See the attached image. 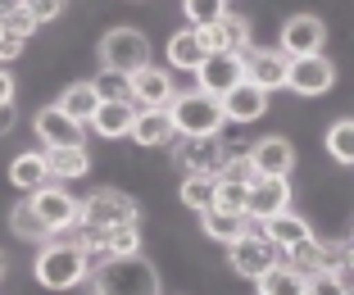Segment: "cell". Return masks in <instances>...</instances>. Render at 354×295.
<instances>
[{"mask_svg":"<svg viewBox=\"0 0 354 295\" xmlns=\"http://www.w3.org/2000/svg\"><path fill=\"white\" fill-rule=\"evenodd\" d=\"M91 291L95 295H159V273L146 254H118L91 268Z\"/></svg>","mask_w":354,"mask_h":295,"instance_id":"obj_1","label":"cell"},{"mask_svg":"<svg viewBox=\"0 0 354 295\" xmlns=\"http://www.w3.org/2000/svg\"><path fill=\"white\" fill-rule=\"evenodd\" d=\"M37 282L46 286V291H68V286H77L86 273H91V259H86V250L77 241H68V236H55V241L41 245V254H37Z\"/></svg>","mask_w":354,"mask_h":295,"instance_id":"obj_2","label":"cell"},{"mask_svg":"<svg viewBox=\"0 0 354 295\" xmlns=\"http://www.w3.org/2000/svg\"><path fill=\"white\" fill-rule=\"evenodd\" d=\"M59 236L77 241L86 250V259L104 264V259H118V254H136L141 250V222H114V227H86V222H73V227H64Z\"/></svg>","mask_w":354,"mask_h":295,"instance_id":"obj_3","label":"cell"},{"mask_svg":"<svg viewBox=\"0 0 354 295\" xmlns=\"http://www.w3.org/2000/svg\"><path fill=\"white\" fill-rule=\"evenodd\" d=\"M168 114H173V127L177 137H218L223 123H227V114H223V100L209 91H187L177 95L173 105H168Z\"/></svg>","mask_w":354,"mask_h":295,"instance_id":"obj_4","label":"cell"},{"mask_svg":"<svg viewBox=\"0 0 354 295\" xmlns=\"http://www.w3.org/2000/svg\"><path fill=\"white\" fill-rule=\"evenodd\" d=\"M100 64H104V73H141L150 64V41H146V32H136V28H109L100 37Z\"/></svg>","mask_w":354,"mask_h":295,"instance_id":"obj_5","label":"cell"},{"mask_svg":"<svg viewBox=\"0 0 354 295\" xmlns=\"http://www.w3.org/2000/svg\"><path fill=\"white\" fill-rule=\"evenodd\" d=\"M77 222L86 227H114V222H141V204L127 196V191H91L82 204H77Z\"/></svg>","mask_w":354,"mask_h":295,"instance_id":"obj_6","label":"cell"},{"mask_svg":"<svg viewBox=\"0 0 354 295\" xmlns=\"http://www.w3.org/2000/svg\"><path fill=\"white\" fill-rule=\"evenodd\" d=\"M286 254H281V245L272 241L268 232H241L236 241H232V268H236L241 277H250V282H259L268 268H277Z\"/></svg>","mask_w":354,"mask_h":295,"instance_id":"obj_7","label":"cell"},{"mask_svg":"<svg viewBox=\"0 0 354 295\" xmlns=\"http://www.w3.org/2000/svg\"><path fill=\"white\" fill-rule=\"evenodd\" d=\"M173 155H177V164H182L187 173L223 178V169L232 164V155H236V150H232L223 137H182V141L173 146Z\"/></svg>","mask_w":354,"mask_h":295,"instance_id":"obj_8","label":"cell"},{"mask_svg":"<svg viewBox=\"0 0 354 295\" xmlns=\"http://www.w3.org/2000/svg\"><path fill=\"white\" fill-rule=\"evenodd\" d=\"M200 41H205L209 55H245L250 50V19L245 14H223L209 28H200Z\"/></svg>","mask_w":354,"mask_h":295,"instance_id":"obj_9","label":"cell"},{"mask_svg":"<svg viewBox=\"0 0 354 295\" xmlns=\"http://www.w3.org/2000/svg\"><path fill=\"white\" fill-rule=\"evenodd\" d=\"M323 41H327V23L318 19V14H295V19H286V28H281V55H286V59L323 55Z\"/></svg>","mask_w":354,"mask_h":295,"instance_id":"obj_10","label":"cell"},{"mask_svg":"<svg viewBox=\"0 0 354 295\" xmlns=\"http://www.w3.org/2000/svg\"><path fill=\"white\" fill-rule=\"evenodd\" d=\"M332 82H336V68L327 55H300L286 68V86L300 95H323V91H332Z\"/></svg>","mask_w":354,"mask_h":295,"instance_id":"obj_11","label":"cell"},{"mask_svg":"<svg viewBox=\"0 0 354 295\" xmlns=\"http://www.w3.org/2000/svg\"><path fill=\"white\" fill-rule=\"evenodd\" d=\"M241 77H245V59H241V55H205V64L196 68L200 91L218 95V100L241 82Z\"/></svg>","mask_w":354,"mask_h":295,"instance_id":"obj_12","label":"cell"},{"mask_svg":"<svg viewBox=\"0 0 354 295\" xmlns=\"http://www.w3.org/2000/svg\"><path fill=\"white\" fill-rule=\"evenodd\" d=\"M291 209V182L286 178H254L250 182V196H245V213L250 218H272V213H286Z\"/></svg>","mask_w":354,"mask_h":295,"instance_id":"obj_13","label":"cell"},{"mask_svg":"<svg viewBox=\"0 0 354 295\" xmlns=\"http://www.w3.org/2000/svg\"><path fill=\"white\" fill-rule=\"evenodd\" d=\"M28 200H32V209L41 213V222L50 227L55 236H59L64 227H73V222H77V200L64 187H41V191H32Z\"/></svg>","mask_w":354,"mask_h":295,"instance_id":"obj_14","label":"cell"},{"mask_svg":"<svg viewBox=\"0 0 354 295\" xmlns=\"http://www.w3.org/2000/svg\"><path fill=\"white\" fill-rule=\"evenodd\" d=\"M37 137H41V146H82V123H77L68 109H59V100L46 109H37Z\"/></svg>","mask_w":354,"mask_h":295,"instance_id":"obj_15","label":"cell"},{"mask_svg":"<svg viewBox=\"0 0 354 295\" xmlns=\"http://www.w3.org/2000/svg\"><path fill=\"white\" fill-rule=\"evenodd\" d=\"M263 109H268V91L254 86L250 77H241V82L223 95V114H227L232 123H254V118H263Z\"/></svg>","mask_w":354,"mask_h":295,"instance_id":"obj_16","label":"cell"},{"mask_svg":"<svg viewBox=\"0 0 354 295\" xmlns=\"http://www.w3.org/2000/svg\"><path fill=\"white\" fill-rule=\"evenodd\" d=\"M127 77H132V100L141 109H164V105H173V77H168L164 68L146 64L141 73H127Z\"/></svg>","mask_w":354,"mask_h":295,"instance_id":"obj_17","label":"cell"},{"mask_svg":"<svg viewBox=\"0 0 354 295\" xmlns=\"http://www.w3.org/2000/svg\"><path fill=\"white\" fill-rule=\"evenodd\" d=\"M250 159H254V169H259V178H291L295 146L286 137H263V141H254Z\"/></svg>","mask_w":354,"mask_h":295,"instance_id":"obj_18","label":"cell"},{"mask_svg":"<svg viewBox=\"0 0 354 295\" xmlns=\"http://www.w3.org/2000/svg\"><path fill=\"white\" fill-rule=\"evenodd\" d=\"M241 59H245V77H250L254 86H263V91L286 86V68H291V59H286L281 50H245Z\"/></svg>","mask_w":354,"mask_h":295,"instance_id":"obj_19","label":"cell"},{"mask_svg":"<svg viewBox=\"0 0 354 295\" xmlns=\"http://www.w3.org/2000/svg\"><path fill=\"white\" fill-rule=\"evenodd\" d=\"M46 169L50 182H77L91 173V155L86 146H46Z\"/></svg>","mask_w":354,"mask_h":295,"instance_id":"obj_20","label":"cell"},{"mask_svg":"<svg viewBox=\"0 0 354 295\" xmlns=\"http://www.w3.org/2000/svg\"><path fill=\"white\" fill-rule=\"evenodd\" d=\"M177 137V127H173V114L164 109H141L136 105V123H132V141L136 146H168V141Z\"/></svg>","mask_w":354,"mask_h":295,"instance_id":"obj_21","label":"cell"},{"mask_svg":"<svg viewBox=\"0 0 354 295\" xmlns=\"http://www.w3.org/2000/svg\"><path fill=\"white\" fill-rule=\"evenodd\" d=\"M136 123V100H100V109L91 114V127L100 137H132Z\"/></svg>","mask_w":354,"mask_h":295,"instance_id":"obj_22","label":"cell"},{"mask_svg":"<svg viewBox=\"0 0 354 295\" xmlns=\"http://www.w3.org/2000/svg\"><path fill=\"white\" fill-rule=\"evenodd\" d=\"M205 41H200V28H177L168 37V64L182 68V73H196L200 64H205Z\"/></svg>","mask_w":354,"mask_h":295,"instance_id":"obj_23","label":"cell"},{"mask_svg":"<svg viewBox=\"0 0 354 295\" xmlns=\"http://www.w3.org/2000/svg\"><path fill=\"white\" fill-rule=\"evenodd\" d=\"M200 222H205V232L214 236V241H236L241 232H250V213H236V209H218V204H209L205 213H200Z\"/></svg>","mask_w":354,"mask_h":295,"instance_id":"obj_24","label":"cell"},{"mask_svg":"<svg viewBox=\"0 0 354 295\" xmlns=\"http://www.w3.org/2000/svg\"><path fill=\"white\" fill-rule=\"evenodd\" d=\"M10 182L23 191V196H32V191H41V187H50V169H46V150L41 155H19L10 164Z\"/></svg>","mask_w":354,"mask_h":295,"instance_id":"obj_25","label":"cell"},{"mask_svg":"<svg viewBox=\"0 0 354 295\" xmlns=\"http://www.w3.org/2000/svg\"><path fill=\"white\" fill-rule=\"evenodd\" d=\"M263 232H268L272 241L281 245V254H286V250H295L300 241H309V236H313V227L300 218V213H291V209H286V213H272V218H263Z\"/></svg>","mask_w":354,"mask_h":295,"instance_id":"obj_26","label":"cell"},{"mask_svg":"<svg viewBox=\"0 0 354 295\" xmlns=\"http://www.w3.org/2000/svg\"><path fill=\"white\" fill-rule=\"evenodd\" d=\"M259 295H309V277L281 259L277 268H268V273L259 277Z\"/></svg>","mask_w":354,"mask_h":295,"instance_id":"obj_27","label":"cell"},{"mask_svg":"<svg viewBox=\"0 0 354 295\" xmlns=\"http://www.w3.org/2000/svg\"><path fill=\"white\" fill-rule=\"evenodd\" d=\"M10 227H14V236H23V241H41V245H46V241H55V232L41 222V213L32 209L28 196H23V200L10 209Z\"/></svg>","mask_w":354,"mask_h":295,"instance_id":"obj_28","label":"cell"},{"mask_svg":"<svg viewBox=\"0 0 354 295\" xmlns=\"http://www.w3.org/2000/svg\"><path fill=\"white\" fill-rule=\"evenodd\" d=\"M59 109H68L77 123H91V114L100 109V91H95V82H73V86H64Z\"/></svg>","mask_w":354,"mask_h":295,"instance_id":"obj_29","label":"cell"},{"mask_svg":"<svg viewBox=\"0 0 354 295\" xmlns=\"http://www.w3.org/2000/svg\"><path fill=\"white\" fill-rule=\"evenodd\" d=\"M182 204L196 213H205L209 204H214V196H218V178H205V173H187V182H182Z\"/></svg>","mask_w":354,"mask_h":295,"instance_id":"obj_30","label":"cell"},{"mask_svg":"<svg viewBox=\"0 0 354 295\" xmlns=\"http://www.w3.org/2000/svg\"><path fill=\"white\" fill-rule=\"evenodd\" d=\"M327 155H332L336 164H354V118L332 123V132H327Z\"/></svg>","mask_w":354,"mask_h":295,"instance_id":"obj_31","label":"cell"},{"mask_svg":"<svg viewBox=\"0 0 354 295\" xmlns=\"http://www.w3.org/2000/svg\"><path fill=\"white\" fill-rule=\"evenodd\" d=\"M187 5V23L191 28H209L214 19L227 14V0H182Z\"/></svg>","mask_w":354,"mask_h":295,"instance_id":"obj_32","label":"cell"},{"mask_svg":"<svg viewBox=\"0 0 354 295\" xmlns=\"http://www.w3.org/2000/svg\"><path fill=\"white\" fill-rule=\"evenodd\" d=\"M245 196H250V187H245V182H227V178H218V196H214V204H218V209H236V213H245Z\"/></svg>","mask_w":354,"mask_h":295,"instance_id":"obj_33","label":"cell"},{"mask_svg":"<svg viewBox=\"0 0 354 295\" xmlns=\"http://www.w3.org/2000/svg\"><path fill=\"white\" fill-rule=\"evenodd\" d=\"M0 23H5V32H10V37H23V41L37 32V19H32L28 5H14V10H5V14H0Z\"/></svg>","mask_w":354,"mask_h":295,"instance_id":"obj_34","label":"cell"},{"mask_svg":"<svg viewBox=\"0 0 354 295\" xmlns=\"http://www.w3.org/2000/svg\"><path fill=\"white\" fill-rule=\"evenodd\" d=\"M95 91H100V100H132V77L127 73H104L100 82H95Z\"/></svg>","mask_w":354,"mask_h":295,"instance_id":"obj_35","label":"cell"},{"mask_svg":"<svg viewBox=\"0 0 354 295\" xmlns=\"http://www.w3.org/2000/svg\"><path fill=\"white\" fill-rule=\"evenodd\" d=\"M318 250H323V273H341L350 259V241H318Z\"/></svg>","mask_w":354,"mask_h":295,"instance_id":"obj_36","label":"cell"},{"mask_svg":"<svg viewBox=\"0 0 354 295\" xmlns=\"http://www.w3.org/2000/svg\"><path fill=\"white\" fill-rule=\"evenodd\" d=\"M223 178H227V182H245V187H250V182L259 178V169H254L250 155H232V164L223 169Z\"/></svg>","mask_w":354,"mask_h":295,"instance_id":"obj_37","label":"cell"},{"mask_svg":"<svg viewBox=\"0 0 354 295\" xmlns=\"http://www.w3.org/2000/svg\"><path fill=\"white\" fill-rule=\"evenodd\" d=\"M23 5L32 10V19H37V23H50V19H59V14H64L68 0H23Z\"/></svg>","mask_w":354,"mask_h":295,"instance_id":"obj_38","label":"cell"},{"mask_svg":"<svg viewBox=\"0 0 354 295\" xmlns=\"http://www.w3.org/2000/svg\"><path fill=\"white\" fill-rule=\"evenodd\" d=\"M23 46H28L23 37H10V32H5V37H0V64L19 59V55H23Z\"/></svg>","mask_w":354,"mask_h":295,"instance_id":"obj_39","label":"cell"},{"mask_svg":"<svg viewBox=\"0 0 354 295\" xmlns=\"http://www.w3.org/2000/svg\"><path fill=\"white\" fill-rule=\"evenodd\" d=\"M0 105H14V77L5 73V64H0Z\"/></svg>","mask_w":354,"mask_h":295,"instance_id":"obj_40","label":"cell"},{"mask_svg":"<svg viewBox=\"0 0 354 295\" xmlns=\"http://www.w3.org/2000/svg\"><path fill=\"white\" fill-rule=\"evenodd\" d=\"M14 127V105H0V137Z\"/></svg>","mask_w":354,"mask_h":295,"instance_id":"obj_41","label":"cell"},{"mask_svg":"<svg viewBox=\"0 0 354 295\" xmlns=\"http://www.w3.org/2000/svg\"><path fill=\"white\" fill-rule=\"evenodd\" d=\"M5 273H10V259H5V250H0V282H5Z\"/></svg>","mask_w":354,"mask_h":295,"instance_id":"obj_42","label":"cell"},{"mask_svg":"<svg viewBox=\"0 0 354 295\" xmlns=\"http://www.w3.org/2000/svg\"><path fill=\"white\" fill-rule=\"evenodd\" d=\"M14 5H23V0H0V14H5V10H14Z\"/></svg>","mask_w":354,"mask_h":295,"instance_id":"obj_43","label":"cell"},{"mask_svg":"<svg viewBox=\"0 0 354 295\" xmlns=\"http://www.w3.org/2000/svg\"><path fill=\"white\" fill-rule=\"evenodd\" d=\"M0 37H5V23H0Z\"/></svg>","mask_w":354,"mask_h":295,"instance_id":"obj_44","label":"cell"}]
</instances>
